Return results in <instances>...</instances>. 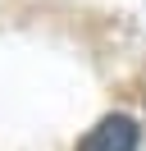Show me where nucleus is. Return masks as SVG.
I'll return each instance as SVG.
<instances>
[{
  "label": "nucleus",
  "mask_w": 146,
  "mask_h": 151,
  "mask_svg": "<svg viewBox=\"0 0 146 151\" xmlns=\"http://www.w3.org/2000/svg\"><path fill=\"white\" fill-rule=\"evenodd\" d=\"M78 151H137V124L128 114H105L96 128H87Z\"/></svg>",
  "instance_id": "nucleus-1"
}]
</instances>
